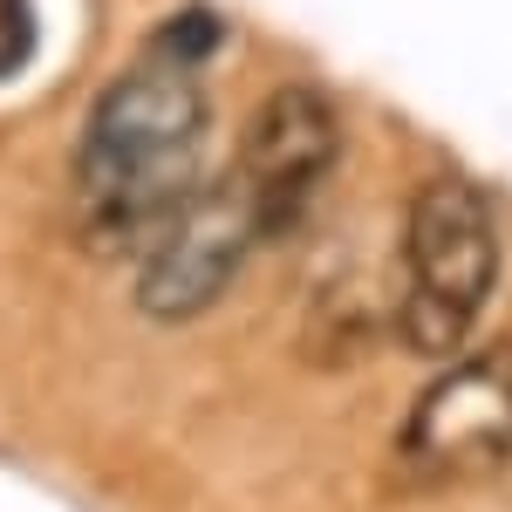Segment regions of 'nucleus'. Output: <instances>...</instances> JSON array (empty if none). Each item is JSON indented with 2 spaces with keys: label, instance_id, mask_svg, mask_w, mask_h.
<instances>
[{
  "label": "nucleus",
  "instance_id": "nucleus-2",
  "mask_svg": "<svg viewBox=\"0 0 512 512\" xmlns=\"http://www.w3.org/2000/svg\"><path fill=\"white\" fill-rule=\"evenodd\" d=\"M499 287V226L465 178H437L410 198L403 219V294L396 335L424 362H444L472 342L478 315Z\"/></svg>",
  "mask_w": 512,
  "mask_h": 512
},
{
  "label": "nucleus",
  "instance_id": "nucleus-1",
  "mask_svg": "<svg viewBox=\"0 0 512 512\" xmlns=\"http://www.w3.org/2000/svg\"><path fill=\"white\" fill-rule=\"evenodd\" d=\"M205 123H212V110L198 96L192 69L151 55L137 76H123L82 123L76 151L82 239L103 253H144L198 192Z\"/></svg>",
  "mask_w": 512,
  "mask_h": 512
},
{
  "label": "nucleus",
  "instance_id": "nucleus-3",
  "mask_svg": "<svg viewBox=\"0 0 512 512\" xmlns=\"http://www.w3.org/2000/svg\"><path fill=\"white\" fill-rule=\"evenodd\" d=\"M260 212H253V198L239 185L233 171L226 178H212V185H198L185 198V212L164 226L151 246H144V274H137V308L164 328H178V321H198L226 287L233 274L246 267V253L260 246Z\"/></svg>",
  "mask_w": 512,
  "mask_h": 512
},
{
  "label": "nucleus",
  "instance_id": "nucleus-7",
  "mask_svg": "<svg viewBox=\"0 0 512 512\" xmlns=\"http://www.w3.org/2000/svg\"><path fill=\"white\" fill-rule=\"evenodd\" d=\"M28 55H35V14H28V0H0V82L14 76Z\"/></svg>",
  "mask_w": 512,
  "mask_h": 512
},
{
  "label": "nucleus",
  "instance_id": "nucleus-5",
  "mask_svg": "<svg viewBox=\"0 0 512 512\" xmlns=\"http://www.w3.org/2000/svg\"><path fill=\"white\" fill-rule=\"evenodd\" d=\"M335 158H342V117H335V103L321 89H308V82L274 89L253 110L246 137H239V158H233V178L246 185L253 212H260V233L267 239L287 233L308 212L315 185L335 171Z\"/></svg>",
  "mask_w": 512,
  "mask_h": 512
},
{
  "label": "nucleus",
  "instance_id": "nucleus-4",
  "mask_svg": "<svg viewBox=\"0 0 512 512\" xmlns=\"http://www.w3.org/2000/svg\"><path fill=\"white\" fill-rule=\"evenodd\" d=\"M403 465L431 485L458 478H492L512 465V355L492 349L478 362L444 369L431 390L417 396L403 424Z\"/></svg>",
  "mask_w": 512,
  "mask_h": 512
},
{
  "label": "nucleus",
  "instance_id": "nucleus-6",
  "mask_svg": "<svg viewBox=\"0 0 512 512\" xmlns=\"http://www.w3.org/2000/svg\"><path fill=\"white\" fill-rule=\"evenodd\" d=\"M212 48H219V21H212L205 7H185V14H171L158 35H151V55H158V62H178V69H198Z\"/></svg>",
  "mask_w": 512,
  "mask_h": 512
}]
</instances>
